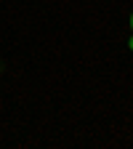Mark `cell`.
Listing matches in <instances>:
<instances>
[{"mask_svg":"<svg viewBox=\"0 0 133 149\" xmlns=\"http://www.w3.org/2000/svg\"><path fill=\"white\" fill-rule=\"evenodd\" d=\"M3 69H6V67H3V61H0V74H3Z\"/></svg>","mask_w":133,"mask_h":149,"instance_id":"3957f363","label":"cell"},{"mask_svg":"<svg viewBox=\"0 0 133 149\" xmlns=\"http://www.w3.org/2000/svg\"><path fill=\"white\" fill-rule=\"evenodd\" d=\"M128 29H130V35H133V13H130V19H128Z\"/></svg>","mask_w":133,"mask_h":149,"instance_id":"6da1fadb","label":"cell"},{"mask_svg":"<svg viewBox=\"0 0 133 149\" xmlns=\"http://www.w3.org/2000/svg\"><path fill=\"white\" fill-rule=\"evenodd\" d=\"M128 48H130V51H133V35H130V37H128Z\"/></svg>","mask_w":133,"mask_h":149,"instance_id":"7a4b0ae2","label":"cell"}]
</instances>
